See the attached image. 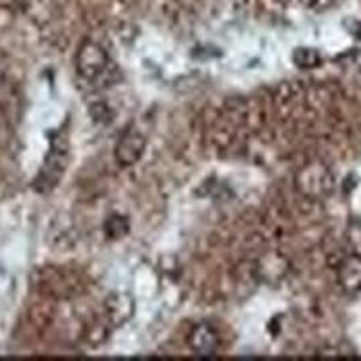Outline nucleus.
I'll list each match as a JSON object with an SVG mask.
<instances>
[{"instance_id":"nucleus-2","label":"nucleus","mask_w":361,"mask_h":361,"mask_svg":"<svg viewBox=\"0 0 361 361\" xmlns=\"http://www.w3.org/2000/svg\"><path fill=\"white\" fill-rule=\"evenodd\" d=\"M111 66L107 51L98 42L85 40L76 51V71L82 78L96 80Z\"/></svg>"},{"instance_id":"nucleus-6","label":"nucleus","mask_w":361,"mask_h":361,"mask_svg":"<svg viewBox=\"0 0 361 361\" xmlns=\"http://www.w3.org/2000/svg\"><path fill=\"white\" fill-rule=\"evenodd\" d=\"M134 300L128 293H112L105 300V314L112 327H119L130 320V316L134 314Z\"/></svg>"},{"instance_id":"nucleus-8","label":"nucleus","mask_w":361,"mask_h":361,"mask_svg":"<svg viewBox=\"0 0 361 361\" xmlns=\"http://www.w3.org/2000/svg\"><path fill=\"white\" fill-rule=\"evenodd\" d=\"M293 62L298 69H314L322 63V54L314 47H296L293 51Z\"/></svg>"},{"instance_id":"nucleus-11","label":"nucleus","mask_w":361,"mask_h":361,"mask_svg":"<svg viewBox=\"0 0 361 361\" xmlns=\"http://www.w3.org/2000/svg\"><path fill=\"white\" fill-rule=\"evenodd\" d=\"M300 2H304V4H312V2H316V0H300Z\"/></svg>"},{"instance_id":"nucleus-1","label":"nucleus","mask_w":361,"mask_h":361,"mask_svg":"<svg viewBox=\"0 0 361 361\" xmlns=\"http://www.w3.org/2000/svg\"><path fill=\"white\" fill-rule=\"evenodd\" d=\"M334 186H336V177L333 170L320 161H311L295 173L296 192L307 201H324L329 195H333Z\"/></svg>"},{"instance_id":"nucleus-7","label":"nucleus","mask_w":361,"mask_h":361,"mask_svg":"<svg viewBox=\"0 0 361 361\" xmlns=\"http://www.w3.org/2000/svg\"><path fill=\"white\" fill-rule=\"evenodd\" d=\"M188 345L197 356H214L219 349L217 331L209 324L195 325L190 333Z\"/></svg>"},{"instance_id":"nucleus-5","label":"nucleus","mask_w":361,"mask_h":361,"mask_svg":"<svg viewBox=\"0 0 361 361\" xmlns=\"http://www.w3.org/2000/svg\"><path fill=\"white\" fill-rule=\"evenodd\" d=\"M338 283L347 295L361 293V255L354 253L345 257L336 269Z\"/></svg>"},{"instance_id":"nucleus-10","label":"nucleus","mask_w":361,"mask_h":361,"mask_svg":"<svg viewBox=\"0 0 361 361\" xmlns=\"http://www.w3.org/2000/svg\"><path fill=\"white\" fill-rule=\"evenodd\" d=\"M89 114L92 116L96 123H102V125H109L114 119V114L112 111L109 109V105L105 102H96L90 105L89 109Z\"/></svg>"},{"instance_id":"nucleus-4","label":"nucleus","mask_w":361,"mask_h":361,"mask_svg":"<svg viewBox=\"0 0 361 361\" xmlns=\"http://www.w3.org/2000/svg\"><path fill=\"white\" fill-rule=\"evenodd\" d=\"M289 269H291V262L279 251H269L262 255L253 267L257 280L266 283H276L283 280L288 276Z\"/></svg>"},{"instance_id":"nucleus-9","label":"nucleus","mask_w":361,"mask_h":361,"mask_svg":"<svg viewBox=\"0 0 361 361\" xmlns=\"http://www.w3.org/2000/svg\"><path fill=\"white\" fill-rule=\"evenodd\" d=\"M103 231H105V235L111 240H119V238H123L130 231V222H128V219L125 215H111L105 221Z\"/></svg>"},{"instance_id":"nucleus-3","label":"nucleus","mask_w":361,"mask_h":361,"mask_svg":"<svg viewBox=\"0 0 361 361\" xmlns=\"http://www.w3.org/2000/svg\"><path fill=\"white\" fill-rule=\"evenodd\" d=\"M145 148H147V137L140 130H135L134 127L127 128L116 143V163L119 166H132L143 157Z\"/></svg>"}]
</instances>
